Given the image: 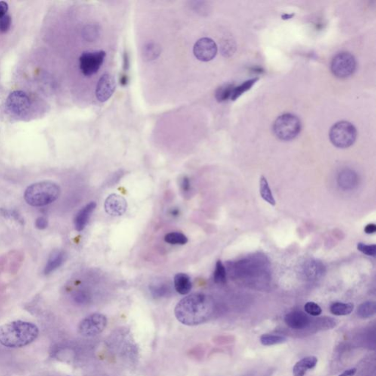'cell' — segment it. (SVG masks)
<instances>
[{"label": "cell", "mask_w": 376, "mask_h": 376, "mask_svg": "<svg viewBox=\"0 0 376 376\" xmlns=\"http://www.w3.org/2000/svg\"><path fill=\"white\" fill-rule=\"evenodd\" d=\"M174 288L177 293L181 295H187L192 289L190 278L186 273H177L174 276Z\"/></svg>", "instance_id": "ffe728a7"}, {"label": "cell", "mask_w": 376, "mask_h": 376, "mask_svg": "<svg viewBox=\"0 0 376 376\" xmlns=\"http://www.w3.org/2000/svg\"><path fill=\"white\" fill-rule=\"evenodd\" d=\"M231 274L242 280H257L266 276V261L261 257H254L237 262L229 268Z\"/></svg>", "instance_id": "277c9868"}, {"label": "cell", "mask_w": 376, "mask_h": 376, "mask_svg": "<svg viewBox=\"0 0 376 376\" xmlns=\"http://www.w3.org/2000/svg\"><path fill=\"white\" fill-rule=\"evenodd\" d=\"M304 310L306 313L309 314L311 316H319L322 313V309H321V306L315 302H307L305 304Z\"/></svg>", "instance_id": "1f68e13d"}, {"label": "cell", "mask_w": 376, "mask_h": 376, "mask_svg": "<svg viewBox=\"0 0 376 376\" xmlns=\"http://www.w3.org/2000/svg\"><path fill=\"white\" fill-rule=\"evenodd\" d=\"M354 309V305L351 303L335 302L330 306V312L336 316H346L350 315Z\"/></svg>", "instance_id": "44dd1931"}, {"label": "cell", "mask_w": 376, "mask_h": 376, "mask_svg": "<svg viewBox=\"0 0 376 376\" xmlns=\"http://www.w3.org/2000/svg\"><path fill=\"white\" fill-rule=\"evenodd\" d=\"M339 186L345 190L354 189L359 183L357 174L353 170H343L339 174L337 179Z\"/></svg>", "instance_id": "e0dca14e"}, {"label": "cell", "mask_w": 376, "mask_h": 376, "mask_svg": "<svg viewBox=\"0 0 376 376\" xmlns=\"http://www.w3.org/2000/svg\"><path fill=\"white\" fill-rule=\"evenodd\" d=\"M99 35V30L96 25H88L84 29V37L89 41H94L97 39Z\"/></svg>", "instance_id": "4dcf8cb0"}, {"label": "cell", "mask_w": 376, "mask_h": 376, "mask_svg": "<svg viewBox=\"0 0 376 376\" xmlns=\"http://www.w3.org/2000/svg\"><path fill=\"white\" fill-rule=\"evenodd\" d=\"M214 282L216 284H223L226 282V270L223 263L220 260H217L215 264L214 271Z\"/></svg>", "instance_id": "f1b7e54d"}, {"label": "cell", "mask_w": 376, "mask_h": 376, "mask_svg": "<svg viewBox=\"0 0 376 376\" xmlns=\"http://www.w3.org/2000/svg\"><path fill=\"white\" fill-rule=\"evenodd\" d=\"M324 265L318 260L306 261L302 267V275L306 281H316L321 279L325 274Z\"/></svg>", "instance_id": "5bb4252c"}, {"label": "cell", "mask_w": 376, "mask_h": 376, "mask_svg": "<svg viewBox=\"0 0 376 376\" xmlns=\"http://www.w3.org/2000/svg\"><path fill=\"white\" fill-rule=\"evenodd\" d=\"M180 188L182 192L185 196H187L191 192V183L189 179L187 177H184L181 179L180 183Z\"/></svg>", "instance_id": "836d02e7"}, {"label": "cell", "mask_w": 376, "mask_h": 376, "mask_svg": "<svg viewBox=\"0 0 376 376\" xmlns=\"http://www.w3.org/2000/svg\"><path fill=\"white\" fill-rule=\"evenodd\" d=\"M214 307L210 296L195 293L182 299L176 306L174 314L181 323L192 326L207 322L213 315Z\"/></svg>", "instance_id": "6da1fadb"}, {"label": "cell", "mask_w": 376, "mask_h": 376, "mask_svg": "<svg viewBox=\"0 0 376 376\" xmlns=\"http://www.w3.org/2000/svg\"><path fill=\"white\" fill-rule=\"evenodd\" d=\"M287 341V338L284 336L273 335V334H265L260 337V343L263 346H272L275 345L282 344Z\"/></svg>", "instance_id": "484cf974"}, {"label": "cell", "mask_w": 376, "mask_h": 376, "mask_svg": "<svg viewBox=\"0 0 376 376\" xmlns=\"http://www.w3.org/2000/svg\"><path fill=\"white\" fill-rule=\"evenodd\" d=\"M60 194L58 185L51 181H44L29 186L25 190L24 198L29 205L40 207L54 202Z\"/></svg>", "instance_id": "3957f363"}, {"label": "cell", "mask_w": 376, "mask_h": 376, "mask_svg": "<svg viewBox=\"0 0 376 376\" xmlns=\"http://www.w3.org/2000/svg\"><path fill=\"white\" fill-rule=\"evenodd\" d=\"M258 81V78H254V79L249 80V81H245L242 85H239L238 87H235L232 91V97L231 99L232 101L236 100L237 99L240 97L243 93L246 92L248 90L251 89V87L254 85Z\"/></svg>", "instance_id": "4316f807"}, {"label": "cell", "mask_w": 376, "mask_h": 376, "mask_svg": "<svg viewBox=\"0 0 376 376\" xmlns=\"http://www.w3.org/2000/svg\"><path fill=\"white\" fill-rule=\"evenodd\" d=\"M260 195H261L263 199L265 200L266 202L269 203L270 205H276V201H275L274 197H273V193H272L271 189L269 187L267 179L264 176H262L261 178H260Z\"/></svg>", "instance_id": "7402d4cb"}, {"label": "cell", "mask_w": 376, "mask_h": 376, "mask_svg": "<svg viewBox=\"0 0 376 376\" xmlns=\"http://www.w3.org/2000/svg\"><path fill=\"white\" fill-rule=\"evenodd\" d=\"M66 260V254L63 251H53L49 257L47 265L44 269V273L46 275L50 274L54 270L58 269Z\"/></svg>", "instance_id": "ac0fdd59"}, {"label": "cell", "mask_w": 376, "mask_h": 376, "mask_svg": "<svg viewBox=\"0 0 376 376\" xmlns=\"http://www.w3.org/2000/svg\"><path fill=\"white\" fill-rule=\"evenodd\" d=\"M171 215H179V210H171Z\"/></svg>", "instance_id": "60d3db41"}, {"label": "cell", "mask_w": 376, "mask_h": 376, "mask_svg": "<svg viewBox=\"0 0 376 376\" xmlns=\"http://www.w3.org/2000/svg\"><path fill=\"white\" fill-rule=\"evenodd\" d=\"M11 25V17L9 15H5L0 19V32H7Z\"/></svg>", "instance_id": "e575fe53"}, {"label": "cell", "mask_w": 376, "mask_h": 376, "mask_svg": "<svg viewBox=\"0 0 376 376\" xmlns=\"http://www.w3.org/2000/svg\"><path fill=\"white\" fill-rule=\"evenodd\" d=\"M301 130V124L297 116L286 113L278 117L273 124L275 135L284 141L293 140L297 137Z\"/></svg>", "instance_id": "8992f818"}, {"label": "cell", "mask_w": 376, "mask_h": 376, "mask_svg": "<svg viewBox=\"0 0 376 376\" xmlns=\"http://www.w3.org/2000/svg\"><path fill=\"white\" fill-rule=\"evenodd\" d=\"M107 318L100 313H94L84 318L78 327V331L83 337H91L101 334L107 325Z\"/></svg>", "instance_id": "ba28073f"}, {"label": "cell", "mask_w": 376, "mask_h": 376, "mask_svg": "<svg viewBox=\"0 0 376 376\" xmlns=\"http://www.w3.org/2000/svg\"><path fill=\"white\" fill-rule=\"evenodd\" d=\"M356 368H351V369L346 370L343 374H340L339 376H353L356 374Z\"/></svg>", "instance_id": "f35d334b"}, {"label": "cell", "mask_w": 376, "mask_h": 376, "mask_svg": "<svg viewBox=\"0 0 376 376\" xmlns=\"http://www.w3.org/2000/svg\"><path fill=\"white\" fill-rule=\"evenodd\" d=\"M30 102L27 95L22 91H14L10 94L6 101L7 110L13 115H25L27 112Z\"/></svg>", "instance_id": "30bf717a"}, {"label": "cell", "mask_w": 376, "mask_h": 376, "mask_svg": "<svg viewBox=\"0 0 376 376\" xmlns=\"http://www.w3.org/2000/svg\"><path fill=\"white\" fill-rule=\"evenodd\" d=\"M357 135L356 128L349 121H340L334 124L329 132V138L336 147L346 149L354 143Z\"/></svg>", "instance_id": "5b68a950"}, {"label": "cell", "mask_w": 376, "mask_h": 376, "mask_svg": "<svg viewBox=\"0 0 376 376\" xmlns=\"http://www.w3.org/2000/svg\"><path fill=\"white\" fill-rule=\"evenodd\" d=\"M39 334L38 326L32 322L16 321L0 326V343L11 349L22 348L32 343Z\"/></svg>", "instance_id": "7a4b0ae2"}, {"label": "cell", "mask_w": 376, "mask_h": 376, "mask_svg": "<svg viewBox=\"0 0 376 376\" xmlns=\"http://www.w3.org/2000/svg\"><path fill=\"white\" fill-rule=\"evenodd\" d=\"M234 88L235 86L232 84H225L219 87L215 91L216 100L219 102H223L231 99Z\"/></svg>", "instance_id": "d4e9b609"}, {"label": "cell", "mask_w": 376, "mask_h": 376, "mask_svg": "<svg viewBox=\"0 0 376 376\" xmlns=\"http://www.w3.org/2000/svg\"><path fill=\"white\" fill-rule=\"evenodd\" d=\"M357 249L362 254L365 255L370 256V257H375L376 254V245H366V244L359 242L357 244Z\"/></svg>", "instance_id": "d6a6232c"}, {"label": "cell", "mask_w": 376, "mask_h": 376, "mask_svg": "<svg viewBox=\"0 0 376 376\" xmlns=\"http://www.w3.org/2000/svg\"><path fill=\"white\" fill-rule=\"evenodd\" d=\"M35 225L37 229L43 230V229H45L48 226V220H47L46 217H39L35 220Z\"/></svg>", "instance_id": "d590c367"}, {"label": "cell", "mask_w": 376, "mask_h": 376, "mask_svg": "<svg viewBox=\"0 0 376 376\" xmlns=\"http://www.w3.org/2000/svg\"><path fill=\"white\" fill-rule=\"evenodd\" d=\"M7 10H8L7 3L4 1H0V19L7 15Z\"/></svg>", "instance_id": "8d00e7d4"}, {"label": "cell", "mask_w": 376, "mask_h": 376, "mask_svg": "<svg viewBox=\"0 0 376 376\" xmlns=\"http://www.w3.org/2000/svg\"><path fill=\"white\" fill-rule=\"evenodd\" d=\"M284 321L290 328L295 330L304 329L311 323L309 317L301 311L289 312L284 317Z\"/></svg>", "instance_id": "9a60e30c"}, {"label": "cell", "mask_w": 376, "mask_h": 376, "mask_svg": "<svg viewBox=\"0 0 376 376\" xmlns=\"http://www.w3.org/2000/svg\"><path fill=\"white\" fill-rule=\"evenodd\" d=\"M217 53V45L211 38H201L194 45V55L201 61H210L215 57Z\"/></svg>", "instance_id": "8fae6325"}, {"label": "cell", "mask_w": 376, "mask_h": 376, "mask_svg": "<svg viewBox=\"0 0 376 376\" xmlns=\"http://www.w3.org/2000/svg\"><path fill=\"white\" fill-rule=\"evenodd\" d=\"M96 207V203L92 201L88 203L78 212L75 218V226L77 231L82 232L85 229Z\"/></svg>", "instance_id": "2e32d148"}, {"label": "cell", "mask_w": 376, "mask_h": 376, "mask_svg": "<svg viewBox=\"0 0 376 376\" xmlns=\"http://www.w3.org/2000/svg\"><path fill=\"white\" fill-rule=\"evenodd\" d=\"M376 313V304L374 301H366L360 304L357 309V315L361 318H370Z\"/></svg>", "instance_id": "cb8c5ba5"}, {"label": "cell", "mask_w": 376, "mask_h": 376, "mask_svg": "<svg viewBox=\"0 0 376 376\" xmlns=\"http://www.w3.org/2000/svg\"><path fill=\"white\" fill-rule=\"evenodd\" d=\"M115 89V81L109 74L102 75L96 86V95L101 102L107 101L113 94Z\"/></svg>", "instance_id": "7c38bea8"}, {"label": "cell", "mask_w": 376, "mask_h": 376, "mask_svg": "<svg viewBox=\"0 0 376 376\" xmlns=\"http://www.w3.org/2000/svg\"><path fill=\"white\" fill-rule=\"evenodd\" d=\"M318 364V359L311 356L298 361L293 367V376H304L309 370L313 369Z\"/></svg>", "instance_id": "d6986e66"}, {"label": "cell", "mask_w": 376, "mask_h": 376, "mask_svg": "<svg viewBox=\"0 0 376 376\" xmlns=\"http://www.w3.org/2000/svg\"><path fill=\"white\" fill-rule=\"evenodd\" d=\"M161 53V48L159 44L155 42H149L145 45L143 48V58L146 61L156 60Z\"/></svg>", "instance_id": "603a6c76"}, {"label": "cell", "mask_w": 376, "mask_h": 376, "mask_svg": "<svg viewBox=\"0 0 376 376\" xmlns=\"http://www.w3.org/2000/svg\"><path fill=\"white\" fill-rule=\"evenodd\" d=\"M376 232V225L374 223H370V224L367 225L365 228V232L368 235H371V234H374Z\"/></svg>", "instance_id": "74e56055"}, {"label": "cell", "mask_w": 376, "mask_h": 376, "mask_svg": "<svg viewBox=\"0 0 376 376\" xmlns=\"http://www.w3.org/2000/svg\"><path fill=\"white\" fill-rule=\"evenodd\" d=\"M356 62L353 54L349 53H338L331 63V70L336 78L345 79L353 75L356 70Z\"/></svg>", "instance_id": "52a82bcc"}, {"label": "cell", "mask_w": 376, "mask_h": 376, "mask_svg": "<svg viewBox=\"0 0 376 376\" xmlns=\"http://www.w3.org/2000/svg\"><path fill=\"white\" fill-rule=\"evenodd\" d=\"M106 57L105 52H86L80 57V69L85 76L95 75L102 66Z\"/></svg>", "instance_id": "9c48e42d"}, {"label": "cell", "mask_w": 376, "mask_h": 376, "mask_svg": "<svg viewBox=\"0 0 376 376\" xmlns=\"http://www.w3.org/2000/svg\"><path fill=\"white\" fill-rule=\"evenodd\" d=\"M121 85H126L127 84V78L126 76L122 77L120 80Z\"/></svg>", "instance_id": "ab89813d"}, {"label": "cell", "mask_w": 376, "mask_h": 376, "mask_svg": "<svg viewBox=\"0 0 376 376\" xmlns=\"http://www.w3.org/2000/svg\"><path fill=\"white\" fill-rule=\"evenodd\" d=\"M127 202L118 194H111L105 201V212L111 216L123 215L127 211Z\"/></svg>", "instance_id": "4fadbf2b"}, {"label": "cell", "mask_w": 376, "mask_h": 376, "mask_svg": "<svg viewBox=\"0 0 376 376\" xmlns=\"http://www.w3.org/2000/svg\"><path fill=\"white\" fill-rule=\"evenodd\" d=\"M151 293L155 297H161L167 295L171 292V288L168 284L165 283H157L152 284L149 287Z\"/></svg>", "instance_id": "f546056e"}, {"label": "cell", "mask_w": 376, "mask_h": 376, "mask_svg": "<svg viewBox=\"0 0 376 376\" xmlns=\"http://www.w3.org/2000/svg\"><path fill=\"white\" fill-rule=\"evenodd\" d=\"M164 240L167 243L171 245H185L188 241L187 237L184 234L178 232L167 234Z\"/></svg>", "instance_id": "83f0119b"}]
</instances>
